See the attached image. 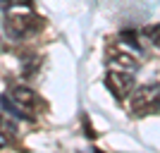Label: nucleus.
<instances>
[{
  "instance_id": "obj_4",
  "label": "nucleus",
  "mask_w": 160,
  "mask_h": 153,
  "mask_svg": "<svg viewBox=\"0 0 160 153\" xmlns=\"http://www.w3.org/2000/svg\"><path fill=\"white\" fill-rule=\"evenodd\" d=\"M7 96H10V98H12L14 103L22 108V110H27V113H33V110L41 105L38 96H36L31 89H27V86H14L12 91L7 93Z\"/></svg>"
},
{
  "instance_id": "obj_13",
  "label": "nucleus",
  "mask_w": 160,
  "mask_h": 153,
  "mask_svg": "<svg viewBox=\"0 0 160 153\" xmlns=\"http://www.w3.org/2000/svg\"><path fill=\"white\" fill-rule=\"evenodd\" d=\"M0 146H2V141H0Z\"/></svg>"
},
{
  "instance_id": "obj_9",
  "label": "nucleus",
  "mask_w": 160,
  "mask_h": 153,
  "mask_svg": "<svg viewBox=\"0 0 160 153\" xmlns=\"http://www.w3.org/2000/svg\"><path fill=\"white\" fill-rule=\"evenodd\" d=\"M41 58H36L33 53H27L22 55V72H24V77H31L33 72H36V67H38Z\"/></svg>"
},
{
  "instance_id": "obj_8",
  "label": "nucleus",
  "mask_w": 160,
  "mask_h": 153,
  "mask_svg": "<svg viewBox=\"0 0 160 153\" xmlns=\"http://www.w3.org/2000/svg\"><path fill=\"white\" fill-rule=\"evenodd\" d=\"M0 7L5 12H19V10H31L33 0H0Z\"/></svg>"
},
{
  "instance_id": "obj_11",
  "label": "nucleus",
  "mask_w": 160,
  "mask_h": 153,
  "mask_svg": "<svg viewBox=\"0 0 160 153\" xmlns=\"http://www.w3.org/2000/svg\"><path fill=\"white\" fill-rule=\"evenodd\" d=\"M122 41L129 43L134 50H139V41H136V33H134V31H122Z\"/></svg>"
},
{
  "instance_id": "obj_10",
  "label": "nucleus",
  "mask_w": 160,
  "mask_h": 153,
  "mask_svg": "<svg viewBox=\"0 0 160 153\" xmlns=\"http://www.w3.org/2000/svg\"><path fill=\"white\" fill-rule=\"evenodd\" d=\"M146 38L153 43V46L160 48V24H153V27H148L146 29Z\"/></svg>"
},
{
  "instance_id": "obj_7",
  "label": "nucleus",
  "mask_w": 160,
  "mask_h": 153,
  "mask_svg": "<svg viewBox=\"0 0 160 153\" xmlns=\"http://www.w3.org/2000/svg\"><path fill=\"white\" fill-rule=\"evenodd\" d=\"M0 136H2L5 141H14L17 136H19V129H17V125H14L12 120L2 117V115H0Z\"/></svg>"
},
{
  "instance_id": "obj_3",
  "label": "nucleus",
  "mask_w": 160,
  "mask_h": 153,
  "mask_svg": "<svg viewBox=\"0 0 160 153\" xmlns=\"http://www.w3.org/2000/svg\"><path fill=\"white\" fill-rule=\"evenodd\" d=\"M105 86L115 93L117 100H124L129 93L134 91V74L132 72H122V69H112L105 74Z\"/></svg>"
},
{
  "instance_id": "obj_1",
  "label": "nucleus",
  "mask_w": 160,
  "mask_h": 153,
  "mask_svg": "<svg viewBox=\"0 0 160 153\" xmlns=\"http://www.w3.org/2000/svg\"><path fill=\"white\" fill-rule=\"evenodd\" d=\"M43 29V19L38 14H19V12H7L5 17V31L12 36V38H27L31 33L41 31Z\"/></svg>"
},
{
  "instance_id": "obj_12",
  "label": "nucleus",
  "mask_w": 160,
  "mask_h": 153,
  "mask_svg": "<svg viewBox=\"0 0 160 153\" xmlns=\"http://www.w3.org/2000/svg\"><path fill=\"white\" fill-rule=\"evenodd\" d=\"M81 125H84V129H86V136H88V139H93V136H96V132H93V127L88 125V117H86V115L81 117Z\"/></svg>"
},
{
  "instance_id": "obj_6",
  "label": "nucleus",
  "mask_w": 160,
  "mask_h": 153,
  "mask_svg": "<svg viewBox=\"0 0 160 153\" xmlns=\"http://www.w3.org/2000/svg\"><path fill=\"white\" fill-rule=\"evenodd\" d=\"M110 65L112 67H122V69H127V72H134L136 69V60H134L129 53H110Z\"/></svg>"
},
{
  "instance_id": "obj_5",
  "label": "nucleus",
  "mask_w": 160,
  "mask_h": 153,
  "mask_svg": "<svg viewBox=\"0 0 160 153\" xmlns=\"http://www.w3.org/2000/svg\"><path fill=\"white\" fill-rule=\"evenodd\" d=\"M0 108H2L10 117H17V120H33V115L27 113V110H22V108L17 105V103H14L7 93H5V96H0Z\"/></svg>"
},
{
  "instance_id": "obj_2",
  "label": "nucleus",
  "mask_w": 160,
  "mask_h": 153,
  "mask_svg": "<svg viewBox=\"0 0 160 153\" xmlns=\"http://www.w3.org/2000/svg\"><path fill=\"white\" fill-rule=\"evenodd\" d=\"M129 108L134 115H143L160 108V84H146V86H139L136 91H132Z\"/></svg>"
}]
</instances>
